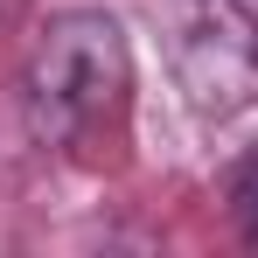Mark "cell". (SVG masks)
<instances>
[{"label": "cell", "instance_id": "1", "mask_svg": "<svg viewBox=\"0 0 258 258\" xmlns=\"http://www.w3.org/2000/svg\"><path fill=\"white\" fill-rule=\"evenodd\" d=\"M28 119L49 147H70L84 154L98 140L126 126L133 112V42L126 28L98 7H77V14H56L35 49H28Z\"/></svg>", "mask_w": 258, "mask_h": 258}, {"label": "cell", "instance_id": "2", "mask_svg": "<svg viewBox=\"0 0 258 258\" xmlns=\"http://www.w3.org/2000/svg\"><path fill=\"white\" fill-rule=\"evenodd\" d=\"M168 63L188 112L237 119L258 98V0H168Z\"/></svg>", "mask_w": 258, "mask_h": 258}, {"label": "cell", "instance_id": "4", "mask_svg": "<svg viewBox=\"0 0 258 258\" xmlns=\"http://www.w3.org/2000/svg\"><path fill=\"white\" fill-rule=\"evenodd\" d=\"M14 7H21V0H0V21H7V14H14Z\"/></svg>", "mask_w": 258, "mask_h": 258}, {"label": "cell", "instance_id": "3", "mask_svg": "<svg viewBox=\"0 0 258 258\" xmlns=\"http://www.w3.org/2000/svg\"><path fill=\"white\" fill-rule=\"evenodd\" d=\"M230 210L244 216V230H258V147L237 161V174H230Z\"/></svg>", "mask_w": 258, "mask_h": 258}]
</instances>
